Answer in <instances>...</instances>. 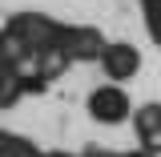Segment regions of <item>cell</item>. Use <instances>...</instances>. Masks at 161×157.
<instances>
[{
    "instance_id": "5",
    "label": "cell",
    "mask_w": 161,
    "mask_h": 157,
    "mask_svg": "<svg viewBox=\"0 0 161 157\" xmlns=\"http://www.w3.org/2000/svg\"><path fill=\"white\" fill-rule=\"evenodd\" d=\"M0 157H44V149H40L32 137L12 133V129L0 125Z\"/></svg>"
},
{
    "instance_id": "4",
    "label": "cell",
    "mask_w": 161,
    "mask_h": 157,
    "mask_svg": "<svg viewBox=\"0 0 161 157\" xmlns=\"http://www.w3.org/2000/svg\"><path fill=\"white\" fill-rule=\"evenodd\" d=\"M133 137H137V149L161 157V101H145L133 113Z\"/></svg>"
},
{
    "instance_id": "2",
    "label": "cell",
    "mask_w": 161,
    "mask_h": 157,
    "mask_svg": "<svg viewBox=\"0 0 161 157\" xmlns=\"http://www.w3.org/2000/svg\"><path fill=\"white\" fill-rule=\"evenodd\" d=\"M105 48H109V36L97 24H64V32H60V57L69 69L73 64H97Z\"/></svg>"
},
{
    "instance_id": "6",
    "label": "cell",
    "mask_w": 161,
    "mask_h": 157,
    "mask_svg": "<svg viewBox=\"0 0 161 157\" xmlns=\"http://www.w3.org/2000/svg\"><path fill=\"white\" fill-rule=\"evenodd\" d=\"M141 20H145V36L161 48V0H141Z\"/></svg>"
},
{
    "instance_id": "1",
    "label": "cell",
    "mask_w": 161,
    "mask_h": 157,
    "mask_svg": "<svg viewBox=\"0 0 161 157\" xmlns=\"http://www.w3.org/2000/svg\"><path fill=\"white\" fill-rule=\"evenodd\" d=\"M85 113H89V121H97L105 129H117V125H129L133 121L137 105H133V97H129L125 85L105 81V85H93L85 93Z\"/></svg>"
},
{
    "instance_id": "3",
    "label": "cell",
    "mask_w": 161,
    "mask_h": 157,
    "mask_svg": "<svg viewBox=\"0 0 161 157\" xmlns=\"http://www.w3.org/2000/svg\"><path fill=\"white\" fill-rule=\"evenodd\" d=\"M141 64H145V57H141V48L133 40H109V48L97 60V69L105 73V81H113V85H129L141 73Z\"/></svg>"
}]
</instances>
